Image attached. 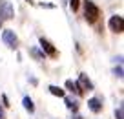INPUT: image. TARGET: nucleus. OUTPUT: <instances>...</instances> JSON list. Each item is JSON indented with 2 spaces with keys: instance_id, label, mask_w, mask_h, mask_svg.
<instances>
[{
  "instance_id": "obj_11",
  "label": "nucleus",
  "mask_w": 124,
  "mask_h": 119,
  "mask_svg": "<svg viewBox=\"0 0 124 119\" xmlns=\"http://www.w3.org/2000/svg\"><path fill=\"white\" fill-rule=\"evenodd\" d=\"M31 55H33L35 59H39V61H42V59H44V53H42V51H39L37 48H33V50H31Z\"/></svg>"
},
{
  "instance_id": "obj_13",
  "label": "nucleus",
  "mask_w": 124,
  "mask_h": 119,
  "mask_svg": "<svg viewBox=\"0 0 124 119\" xmlns=\"http://www.w3.org/2000/svg\"><path fill=\"white\" fill-rule=\"evenodd\" d=\"M115 117L117 119H124V110H122V108H117V110H115Z\"/></svg>"
},
{
  "instance_id": "obj_12",
  "label": "nucleus",
  "mask_w": 124,
  "mask_h": 119,
  "mask_svg": "<svg viewBox=\"0 0 124 119\" xmlns=\"http://www.w3.org/2000/svg\"><path fill=\"white\" fill-rule=\"evenodd\" d=\"M66 104H68V108H70V110H77V103H75L73 99H66Z\"/></svg>"
},
{
  "instance_id": "obj_14",
  "label": "nucleus",
  "mask_w": 124,
  "mask_h": 119,
  "mask_svg": "<svg viewBox=\"0 0 124 119\" xmlns=\"http://www.w3.org/2000/svg\"><path fill=\"white\" fill-rule=\"evenodd\" d=\"M78 4H80L78 0H70V6H71V9H73V11H77V9H78Z\"/></svg>"
},
{
  "instance_id": "obj_16",
  "label": "nucleus",
  "mask_w": 124,
  "mask_h": 119,
  "mask_svg": "<svg viewBox=\"0 0 124 119\" xmlns=\"http://www.w3.org/2000/svg\"><path fill=\"white\" fill-rule=\"evenodd\" d=\"M2 103H4V106H9V101H8L6 95H2Z\"/></svg>"
},
{
  "instance_id": "obj_9",
  "label": "nucleus",
  "mask_w": 124,
  "mask_h": 119,
  "mask_svg": "<svg viewBox=\"0 0 124 119\" xmlns=\"http://www.w3.org/2000/svg\"><path fill=\"white\" fill-rule=\"evenodd\" d=\"M22 103H24V108H26L29 114H33V112H35V104H33V101H31L29 97H24Z\"/></svg>"
},
{
  "instance_id": "obj_5",
  "label": "nucleus",
  "mask_w": 124,
  "mask_h": 119,
  "mask_svg": "<svg viewBox=\"0 0 124 119\" xmlns=\"http://www.w3.org/2000/svg\"><path fill=\"white\" fill-rule=\"evenodd\" d=\"M40 48H42V53H47L49 57H57L58 55V51L55 50V46L44 37H40Z\"/></svg>"
},
{
  "instance_id": "obj_15",
  "label": "nucleus",
  "mask_w": 124,
  "mask_h": 119,
  "mask_svg": "<svg viewBox=\"0 0 124 119\" xmlns=\"http://www.w3.org/2000/svg\"><path fill=\"white\" fill-rule=\"evenodd\" d=\"M115 75H117V77H122V66L115 68Z\"/></svg>"
},
{
  "instance_id": "obj_6",
  "label": "nucleus",
  "mask_w": 124,
  "mask_h": 119,
  "mask_svg": "<svg viewBox=\"0 0 124 119\" xmlns=\"http://www.w3.org/2000/svg\"><path fill=\"white\" fill-rule=\"evenodd\" d=\"M88 106H89V110H91L93 114H99V112H102V101L99 99V97H91V99L88 101Z\"/></svg>"
},
{
  "instance_id": "obj_20",
  "label": "nucleus",
  "mask_w": 124,
  "mask_h": 119,
  "mask_svg": "<svg viewBox=\"0 0 124 119\" xmlns=\"http://www.w3.org/2000/svg\"><path fill=\"white\" fill-rule=\"evenodd\" d=\"M75 119H82V117H75Z\"/></svg>"
},
{
  "instance_id": "obj_8",
  "label": "nucleus",
  "mask_w": 124,
  "mask_h": 119,
  "mask_svg": "<svg viewBox=\"0 0 124 119\" xmlns=\"http://www.w3.org/2000/svg\"><path fill=\"white\" fill-rule=\"evenodd\" d=\"M66 88L71 90V92H75L77 95H82V88L77 84V82H73V81H66Z\"/></svg>"
},
{
  "instance_id": "obj_2",
  "label": "nucleus",
  "mask_w": 124,
  "mask_h": 119,
  "mask_svg": "<svg viewBox=\"0 0 124 119\" xmlns=\"http://www.w3.org/2000/svg\"><path fill=\"white\" fill-rule=\"evenodd\" d=\"M2 40H4L6 46L13 48V50L18 46V37L15 35V31H13V29H4V31H2Z\"/></svg>"
},
{
  "instance_id": "obj_17",
  "label": "nucleus",
  "mask_w": 124,
  "mask_h": 119,
  "mask_svg": "<svg viewBox=\"0 0 124 119\" xmlns=\"http://www.w3.org/2000/svg\"><path fill=\"white\" fill-rule=\"evenodd\" d=\"M0 119H6V112H4V108L0 106Z\"/></svg>"
},
{
  "instance_id": "obj_10",
  "label": "nucleus",
  "mask_w": 124,
  "mask_h": 119,
  "mask_svg": "<svg viewBox=\"0 0 124 119\" xmlns=\"http://www.w3.org/2000/svg\"><path fill=\"white\" fill-rule=\"evenodd\" d=\"M49 92L53 93V95H57V97H64V95H66V92H64V90L58 88V86H55V84L49 86Z\"/></svg>"
},
{
  "instance_id": "obj_19",
  "label": "nucleus",
  "mask_w": 124,
  "mask_h": 119,
  "mask_svg": "<svg viewBox=\"0 0 124 119\" xmlns=\"http://www.w3.org/2000/svg\"><path fill=\"white\" fill-rule=\"evenodd\" d=\"M0 26H2V18H0Z\"/></svg>"
},
{
  "instance_id": "obj_7",
  "label": "nucleus",
  "mask_w": 124,
  "mask_h": 119,
  "mask_svg": "<svg viewBox=\"0 0 124 119\" xmlns=\"http://www.w3.org/2000/svg\"><path fill=\"white\" fill-rule=\"evenodd\" d=\"M77 84L82 88V92H84V90H88V92H89V90H93V82L89 81V79L84 75V73H80V77H78V82H77Z\"/></svg>"
},
{
  "instance_id": "obj_4",
  "label": "nucleus",
  "mask_w": 124,
  "mask_h": 119,
  "mask_svg": "<svg viewBox=\"0 0 124 119\" xmlns=\"http://www.w3.org/2000/svg\"><path fill=\"white\" fill-rule=\"evenodd\" d=\"M109 29L113 31V33H122V29H124V20H122V17L120 15H113L111 18H109Z\"/></svg>"
},
{
  "instance_id": "obj_1",
  "label": "nucleus",
  "mask_w": 124,
  "mask_h": 119,
  "mask_svg": "<svg viewBox=\"0 0 124 119\" xmlns=\"http://www.w3.org/2000/svg\"><path fill=\"white\" fill-rule=\"evenodd\" d=\"M84 17H86V20H88L89 24H95L99 20L101 9L95 6V2H91V0H86L84 2Z\"/></svg>"
},
{
  "instance_id": "obj_3",
  "label": "nucleus",
  "mask_w": 124,
  "mask_h": 119,
  "mask_svg": "<svg viewBox=\"0 0 124 119\" xmlns=\"http://www.w3.org/2000/svg\"><path fill=\"white\" fill-rule=\"evenodd\" d=\"M15 17V13H13V8H11V2H8V0H0V18L2 20H9Z\"/></svg>"
},
{
  "instance_id": "obj_18",
  "label": "nucleus",
  "mask_w": 124,
  "mask_h": 119,
  "mask_svg": "<svg viewBox=\"0 0 124 119\" xmlns=\"http://www.w3.org/2000/svg\"><path fill=\"white\" fill-rule=\"evenodd\" d=\"M27 2H29V4H33V0H27Z\"/></svg>"
}]
</instances>
